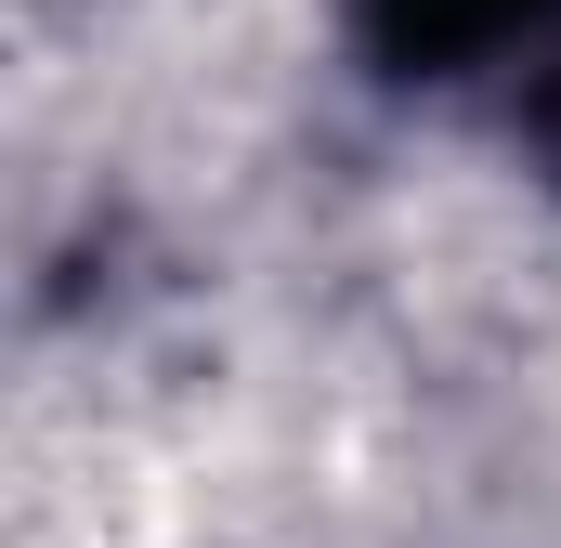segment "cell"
Here are the masks:
<instances>
[{
	"label": "cell",
	"mask_w": 561,
	"mask_h": 548,
	"mask_svg": "<svg viewBox=\"0 0 561 548\" xmlns=\"http://www.w3.org/2000/svg\"><path fill=\"white\" fill-rule=\"evenodd\" d=\"M549 144H561V92H549Z\"/></svg>",
	"instance_id": "obj_2"
},
{
	"label": "cell",
	"mask_w": 561,
	"mask_h": 548,
	"mask_svg": "<svg viewBox=\"0 0 561 548\" xmlns=\"http://www.w3.org/2000/svg\"><path fill=\"white\" fill-rule=\"evenodd\" d=\"M561 0H366V39L405 66V79H444V66H483L510 39H536Z\"/></svg>",
	"instance_id": "obj_1"
}]
</instances>
